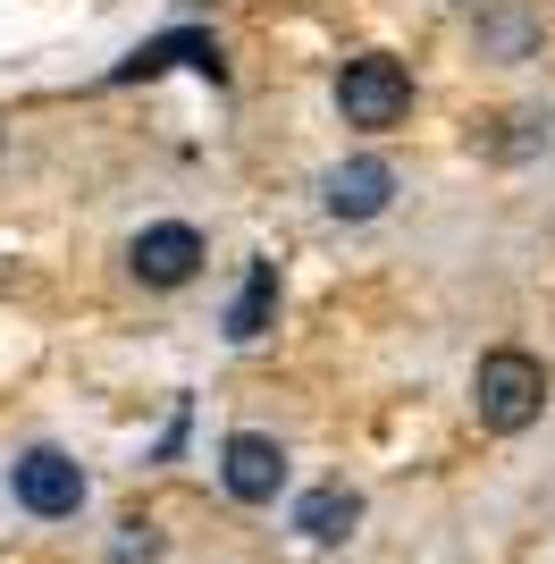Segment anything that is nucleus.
Returning <instances> with one entry per match:
<instances>
[{
	"instance_id": "10",
	"label": "nucleus",
	"mask_w": 555,
	"mask_h": 564,
	"mask_svg": "<svg viewBox=\"0 0 555 564\" xmlns=\"http://www.w3.org/2000/svg\"><path fill=\"white\" fill-rule=\"evenodd\" d=\"M127 540H118V564H152L161 556V540H152V522H118Z\"/></svg>"
},
{
	"instance_id": "2",
	"label": "nucleus",
	"mask_w": 555,
	"mask_h": 564,
	"mask_svg": "<svg viewBox=\"0 0 555 564\" xmlns=\"http://www.w3.org/2000/svg\"><path fill=\"white\" fill-rule=\"evenodd\" d=\"M337 110H346L353 127H395V118L413 110V76H404V59H388V51L346 59V68H337Z\"/></svg>"
},
{
	"instance_id": "8",
	"label": "nucleus",
	"mask_w": 555,
	"mask_h": 564,
	"mask_svg": "<svg viewBox=\"0 0 555 564\" xmlns=\"http://www.w3.org/2000/svg\"><path fill=\"white\" fill-rule=\"evenodd\" d=\"M353 522H362V497H353L346 480H320V489H303V497H295V531H303L312 547H337Z\"/></svg>"
},
{
	"instance_id": "1",
	"label": "nucleus",
	"mask_w": 555,
	"mask_h": 564,
	"mask_svg": "<svg viewBox=\"0 0 555 564\" xmlns=\"http://www.w3.org/2000/svg\"><path fill=\"white\" fill-rule=\"evenodd\" d=\"M471 404H480V422L488 430H531L538 413H547V362L522 346H488L480 354V371H471Z\"/></svg>"
},
{
	"instance_id": "3",
	"label": "nucleus",
	"mask_w": 555,
	"mask_h": 564,
	"mask_svg": "<svg viewBox=\"0 0 555 564\" xmlns=\"http://www.w3.org/2000/svg\"><path fill=\"white\" fill-rule=\"evenodd\" d=\"M9 489H18L25 514H43V522H68L76 506H85V464L59 447H25L18 464H9Z\"/></svg>"
},
{
	"instance_id": "6",
	"label": "nucleus",
	"mask_w": 555,
	"mask_h": 564,
	"mask_svg": "<svg viewBox=\"0 0 555 564\" xmlns=\"http://www.w3.org/2000/svg\"><path fill=\"white\" fill-rule=\"evenodd\" d=\"M127 270H135L143 286H185L203 270V236L185 228V219H161V228H143L135 245H127Z\"/></svg>"
},
{
	"instance_id": "7",
	"label": "nucleus",
	"mask_w": 555,
	"mask_h": 564,
	"mask_svg": "<svg viewBox=\"0 0 555 564\" xmlns=\"http://www.w3.org/2000/svg\"><path fill=\"white\" fill-rule=\"evenodd\" d=\"M388 194H395V169L370 161V152H362V161H337L320 177V203L337 219H379V212H388Z\"/></svg>"
},
{
	"instance_id": "4",
	"label": "nucleus",
	"mask_w": 555,
	"mask_h": 564,
	"mask_svg": "<svg viewBox=\"0 0 555 564\" xmlns=\"http://www.w3.org/2000/svg\"><path fill=\"white\" fill-rule=\"evenodd\" d=\"M168 68H203L210 85H219V43L210 34H194V25H177V34H152V43H135L127 59L110 68V85H152V76H168Z\"/></svg>"
},
{
	"instance_id": "9",
	"label": "nucleus",
	"mask_w": 555,
	"mask_h": 564,
	"mask_svg": "<svg viewBox=\"0 0 555 564\" xmlns=\"http://www.w3.org/2000/svg\"><path fill=\"white\" fill-rule=\"evenodd\" d=\"M270 312H278V261H253L244 286H236V304H228V337H236V346L270 337Z\"/></svg>"
},
{
	"instance_id": "5",
	"label": "nucleus",
	"mask_w": 555,
	"mask_h": 564,
	"mask_svg": "<svg viewBox=\"0 0 555 564\" xmlns=\"http://www.w3.org/2000/svg\"><path fill=\"white\" fill-rule=\"evenodd\" d=\"M219 480H228L236 506H270V497L286 489V447L261 438V430H236L228 447H219Z\"/></svg>"
}]
</instances>
